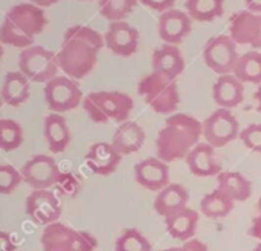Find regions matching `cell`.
Masks as SVG:
<instances>
[{
    "label": "cell",
    "instance_id": "obj_1",
    "mask_svg": "<svg viewBox=\"0 0 261 251\" xmlns=\"http://www.w3.org/2000/svg\"><path fill=\"white\" fill-rule=\"evenodd\" d=\"M106 46L104 35L98 30L75 24L64 32L63 43L60 47L58 66L72 79L86 78L98 62V55Z\"/></svg>",
    "mask_w": 261,
    "mask_h": 251
},
{
    "label": "cell",
    "instance_id": "obj_2",
    "mask_svg": "<svg viewBox=\"0 0 261 251\" xmlns=\"http://www.w3.org/2000/svg\"><path fill=\"white\" fill-rule=\"evenodd\" d=\"M203 136L202 122L184 113H176L167 117L164 128L156 139V154L165 163H173L191 152L199 145Z\"/></svg>",
    "mask_w": 261,
    "mask_h": 251
},
{
    "label": "cell",
    "instance_id": "obj_3",
    "mask_svg": "<svg viewBox=\"0 0 261 251\" xmlns=\"http://www.w3.org/2000/svg\"><path fill=\"white\" fill-rule=\"evenodd\" d=\"M44 11L34 3H18L8 9L0 27L3 44L28 49L34 46V37L41 34L47 24Z\"/></svg>",
    "mask_w": 261,
    "mask_h": 251
},
{
    "label": "cell",
    "instance_id": "obj_4",
    "mask_svg": "<svg viewBox=\"0 0 261 251\" xmlns=\"http://www.w3.org/2000/svg\"><path fill=\"white\" fill-rule=\"evenodd\" d=\"M133 99L122 91H92L83 101V108L95 123L109 120L127 122L133 111Z\"/></svg>",
    "mask_w": 261,
    "mask_h": 251
},
{
    "label": "cell",
    "instance_id": "obj_5",
    "mask_svg": "<svg viewBox=\"0 0 261 251\" xmlns=\"http://www.w3.org/2000/svg\"><path fill=\"white\" fill-rule=\"evenodd\" d=\"M138 93L158 114L171 116L180 104V95L176 81L154 72L139 81Z\"/></svg>",
    "mask_w": 261,
    "mask_h": 251
},
{
    "label": "cell",
    "instance_id": "obj_6",
    "mask_svg": "<svg viewBox=\"0 0 261 251\" xmlns=\"http://www.w3.org/2000/svg\"><path fill=\"white\" fill-rule=\"evenodd\" d=\"M43 251H95L98 239L89 232L75 230L63 223L46 226L40 238Z\"/></svg>",
    "mask_w": 261,
    "mask_h": 251
},
{
    "label": "cell",
    "instance_id": "obj_7",
    "mask_svg": "<svg viewBox=\"0 0 261 251\" xmlns=\"http://www.w3.org/2000/svg\"><path fill=\"white\" fill-rule=\"evenodd\" d=\"M18 69L31 82H49L60 69L58 56L43 46L34 44L18 55Z\"/></svg>",
    "mask_w": 261,
    "mask_h": 251
},
{
    "label": "cell",
    "instance_id": "obj_8",
    "mask_svg": "<svg viewBox=\"0 0 261 251\" xmlns=\"http://www.w3.org/2000/svg\"><path fill=\"white\" fill-rule=\"evenodd\" d=\"M44 102L54 113H66L83 104L84 96L78 82L69 76H55L44 84Z\"/></svg>",
    "mask_w": 261,
    "mask_h": 251
},
{
    "label": "cell",
    "instance_id": "obj_9",
    "mask_svg": "<svg viewBox=\"0 0 261 251\" xmlns=\"http://www.w3.org/2000/svg\"><path fill=\"white\" fill-rule=\"evenodd\" d=\"M239 58L237 43L231 35H216L203 46V61L219 76L234 73Z\"/></svg>",
    "mask_w": 261,
    "mask_h": 251
},
{
    "label": "cell",
    "instance_id": "obj_10",
    "mask_svg": "<svg viewBox=\"0 0 261 251\" xmlns=\"http://www.w3.org/2000/svg\"><path fill=\"white\" fill-rule=\"evenodd\" d=\"M203 137L214 148H223L240 137V125L231 110L217 108L203 122Z\"/></svg>",
    "mask_w": 261,
    "mask_h": 251
},
{
    "label": "cell",
    "instance_id": "obj_11",
    "mask_svg": "<svg viewBox=\"0 0 261 251\" xmlns=\"http://www.w3.org/2000/svg\"><path fill=\"white\" fill-rule=\"evenodd\" d=\"M23 181L34 191H47L55 186L61 177L60 168L54 157L46 154H37L31 157L20 169Z\"/></svg>",
    "mask_w": 261,
    "mask_h": 251
},
{
    "label": "cell",
    "instance_id": "obj_12",
    "mask_svg": "<svg viewBox=\"0 0 261 251\" xmlns=\"http://www.w3.org/2000/svg\"><path fill=\"white\" fill-rule=\"evenodd\" d=\"M24 209L35 224L44 227L58 223L63 210L60 200L50 191H32L24 201Z\"/></svg>",
    "mask_w": 261,
    "mask_h": 251
},
{
    "label": "cell",
    "instance_id": "obj_13",
    "mask_svg": "<svg viewBox=\"0 0 261 251\" xmlns=\"http://www.w3.org/2000/svg\"><path fill=\"white\" fill-rule=\"evenodd\" d=\"M229 35L237 44L261 49V14L237 11L229 18Z\"/></svg>",
    "mask_w": 261,
    "mask_h": 251
},
{
    "label": "cell",
    "instance_id": "obj_14",
    "mask_svg": "<svg viewBox=\"0 0 261 251\" xmlns=\"http://www.w3.org/2000/svg\"><path fill=\"white\" fill-rule=\"evenodd\" d=\"M104 43L118 56H132L138 52L139 30L127 21H113L104 34Z\"/></svg>",
    "mask_w": 261,
    "mask_h": 251
},
{
    "label": "cell",
    "instance_id": "obj_15",
    "mask_svg": "<svg viewBox=\"0 0 261 251\" xmlns=\"http://www.w3.org/2000/svg\"><path fill=\"white\" fill-rule=\"evenodd\" d=\"M193 29V18L180 9H170L161 14L158 21V34L165 44H180Z\"/></svg>",
    "mask_w": 261,
    "mask_h": 251
},
{
    "label": "cell",
    "instance_id": "obj_16",
    "mask_svg": "<svg viewBox=\"0 0 261 251\" xmlns=\"http://www.w3.org/2000/svg\"><path fill=\"white\" fill-rule=\"evenodd\" d=\"M135 180L138 184L151 192H161L170 184L168 163L159 157H150L135 166Z\"/></svg>",
    "mask_w": 261,
    "mask_h": 251
},
{
    "label": "cell",
    "instance_id": "obj_17",
    "mask_svg": "<svg viewBox=\"0 0 261 251\" xmlns=\"http://www.w3.org/2000/svg\"><path fill=\"white\" fill-rule=\"evenodd\" d=\"M121 159L122 155L115 149L112 143L96 142L89 148L86 154V165L96 175H110L118 169Z\"/></svg>",
    "mask_w": 261,
    "mask_h": 251
},
{
    "label": "cell",
    "instance_id": "obj_18",
    "mask_svg": "<svg viewBox=\"0 0 261 251\" xmlns=\"http://www.w3.org/2000/svg\"><path fill=\"white\" fill-rule=\"evenodd\" d=\"M153 72L168 79H176L185 70V59L182 52L174 44H164L158 47L151 55Z\"/></svg>",
    "mask_w": 261,
    "mask_h": 251
},
{
    "label": "cell",
    "instance_id": "obj_19",
    "mask_svg": "<svg viewBox=\"0 0 261 251\" xmlns=\"http://www.w3.org/2000/svg\"><path fill=\"white\" fill-rule=\"evenodd\" d=\"M213 98L219 108L232 110L245 99V85L236 75H222L213 85Z\"/></svg>",
    "mask_w": 261,
    "mask_h": 251
},
{
    "label": "cell",
    "instance_id": "obj_20",
    "mask_svg": "<svg viewBox=\"0 0 261 251\" xmlns=\"http://www.w3.org/2000/svg\"><path fill=\"white\" fill-rule=\"evenodd\" d=\"M190 171L196 177H216L222 174V165L216 160L214 146L199 143L185 159Z\"/></svg>",
    "mask_w": 261,
    "mask_h": 251
},
{
    "label": "cell",
    "instance_id": "obj_21",
    "mask_svg": "<svg viewBox=\"0 0 261 251\" xmlns=\"http://www.w3.org/2000/svg\"><path fill=\"white\" fill-rule=\"evenodd\" d=\"M190 194L187 187L177 183H170L167 187H164L161 192H158L154 198V210L158 215L168 218L184 209L188 207Z\"/></svg>",
    "mask_w": 261,
    "mask_h": 251
},
{
    "label": "cell",
    "instance_id": "obj_22",
    "mask_svg": "<svg viewBox=\"0 0 261 251\" xmlns=\"http://www.w3.org/2000/svg\"><path fill=\"white\" fill-rule=\"evenodd\" d=\"M43 134L52 154H61L70 143V131L67 122L58 113H50L44 117Z\"/></svg>",
    "mask_w": 261,
    "mask_h": 251
},
{
    "label": "cell",
    "instance_id": "obj_23",
    "mask_svg": "<svg viewBox=\"0 0 261 251\" xmlns=\"http://www.w3.org/2000/svg\"><path fill=\"white\" fill-rule=\"evenodd\" d=\"M145 142V131L141 128L139 123L127 120L122 122L112 139V145L121 155H130L142 148Z\"/></svg>",
    "mask_w": 261,
    "mask_h": 251
},
{
    "label": "cell",
    "instance_id": "obj_24",
    "mask_svg": "<svg viewBox=\"0 0 261 251\" xmlns=\"http://www.w3.org/2000/svg\"><path fill=\"white\" fill-rule=\"evenodd\" d=\"M199 224V213L193 209H184L168 218H165V227L173 239L190 241L194 239Z\"/></svg>",
    "mask_w": 261,
    "mask_h": 251
},
{
    "label": "cell",
    "instance_id": "obj_25",
    "mask_svg": "<svg viewBox=\"0 0 261 251\" xmlns=\"http://www.w3.org/2000/svg\"><path fill=\"white\" fill-rule=\"evenodd\" d=\"M31 96V81L18 70L8 72L2 85L3 102L11 107H20Z\"/></svg>",
    "mask_w": 261,
    "mask_h": 251
},
{
    "label": "cell",
    "instance_id": "obj_26",
    "mask_svg": "<svg viewBox=\"0 0 261 251\" xmlns=\"http://www.w3.org/2000/svg\"><path fill=\"white\" fill-rule=\"evenodd\" d=\"M217 184H219L217 189L226 194L234 203L246 201L252 194L251 181L243 174L236 171H226L217 175Z\"/></svg>",
    "mask_w": 261,
    "mask_h": 251
},
{
    "label": "cell",
    "instance_id": "obj_27",
    "mask_svg": "<svg viewBox=\"0 0 261 251\" xmlns=\"http://www.w3.org/2000/svg\"><path fill=\"white\" fill-rule=\"evenodd\" d=\"M232 209H234V201L219 189L205 195L200 201V212L210 219L225 218L232 212Z\"/></svg>",
    "mask_w": 261,
    "mask_h": 251
},
{
    "label": "cell",
    "instance_id": "obj_28",
    "mask_svg": "<svg viewBox=\"0 0 261 251\" xmlns=\"http://www.w3.org/2000/svg\"><path fill=\"white\" fill-rule=\"evenodd\" d=\"M185 8L188 15L196 21H213L223 15L225 2L223 0H187Z\"/></svg>",
    "mask_w": 261,
    "mask_h": 251
},
{
    "label": "cell",
    "instance_id": "obj_29",
    "mask_svg": "<svg viewBox=\"0 0 261 251\" xmlns=\"http://www.w3.org/2000/svg\"><path fill=\"white\" fill-rule=\"evenodd\" d=\"M236 78L243 84H261V53L257 50L246 52L239 58V62L234 69Z\"/></svg>",
    "mask_w": 261,
    "mask_h": 251
},
{
    "label": "cell",
    "instance_id": "obj_30",
    "mask_svg": "<svg viewBox=\"0 0 261 251\" xmlns=\"http://www.w3.org/2000/svg\"><path fill=\"white\" fill-rule=\"evenodd\" d=\"M139 0H99V14L109 21H124Z\"/></svg>",
    "mask_w": 261,
    "mask_h": 251
},
{
    "label": "cell",
    "instance_id": "obj_31",
    "mask_svg": "<svg viewBox=\"0 0 261 251\" xmlns=\"http://www.w3.org/2000/svg\"><path fill=\"white\" fill-rule=\"evenodd\" d=\"M24 140L23 128L18 122L12 119L0 120V148L5 152L17 149Z\"/></svg>",
    "mask_w": 261,
    "mask_h": 251
},
{
    "label": "cell",
    "instance_id": "obj_32",
    "mask_svg": "<svg viewBox=\"0 0 261 251\" xmlns=\"http://www.w3.org/2000/svg\"><path fill=\"white\" fill-rule=\"evenodd\" d=\"M115 251H153V247L147 236H144L138 229H125L116 239Z\"/></svg>",
    "mask_w": 261,
    "mask_h": 251
},
{
    "label": "cell",
    "instance_id": "obj_33",
    "mask_svg": "<svg viewBox=\"0 0 261 251\" xmlns=\"http://www.w3.org/2000/svg\"><path fill=\"white\" fill-rule=\"evenodd\" d=\"M21 181H23V175L14 166L8 163L0 166V192L2 194L5 195L12 194L20 186Z\"/></svg>",
    "mask_w": 261,
    "mask_h": 251
},
{
    "label": "cell",
    "instance_id": "obj_34",
    "mask_svg": "<svg viewBox=\"0 0 261 251\" xmlns=\"http://www.w3.org/2000/svg\"><path fill=\"white\" fill-rule=\"evenodd\" d=\"M239 139L248 149L261 154V123H252L242 130Z\"/></svg>",
    "mask_w": 261,
    "mask_h": 251
},
{
    "label": "cell",
    "instance_id": "obj_35",
    "mask_svg": "<svg viewBox=\"0 0 261 251\" xmlns=\"http://www.w3.org/2000/svg\"><path fill=\"white\" fill-rule=\"evenodd\" d=\"M57 184H60V189H61L60 192H63L66 195H73L80 189V184L76 183L75 177L73 175H67V174H61V177H60Z\"/></svg>",
    "mask_w": 261,
    "mask_h": 251
},
{
    "label": "cell",
    "instance_id": "obj_36",
    "mask_svg": "<svg viewBox=\"0 0 261 251\" xmlns=\"http://www.w3.org/2000/svg\"><path fill=\"white\" fill-rule=\"evenodd\" d=\"M144 6L153 9V11H158V12H167L170 9H173L176 0H139Z\"/></svg>",
    "mask_w": 261,
    "mask_h": 251
},
{
    "label": "cell",
    "instance_id": "obj_37",
    "mask_svg": "<svg viewBox=\"0 0 261 251\" xmlns=\"http://www.w3.org/2000/svg\"><path fill=\"white\" fill-rule=\"evenodd\" d=\"M248 233H249V236L261 241V198L258 204H257V216L252 219V224H251Z\"/></svg>",
    "mask_w": 261,
    "mask_h": 251
},
{
    "label": "cell",
    "instance_id": "obj_38",
    "mask_svg": "<svg viewBox=\"0 0 261 251\" xmlns=\"http://www.w3.org/2000/svg\"><path fill=\"white\" fill-rule=\"evenodd\" d=\"M17 245L14 244L11 235L8 232H2L0 233V251H15Z\"/></svg>",
    "mask_w": 261,
    "mask_h": 251
},
{
    "label": "cell",
    "instance_id": "obj_39",
    "mask_svg": "<svg viewBox=\"0 0 261 251\" xmlns=\"http://www.w3.org/2000/svg\"><path fill=\"white\" fill-rule=\"evenodd\" d=\"M184 250L185 251H210L208 245L199 239H190L187 242H184Z\"/></svg>",
    "mask_w": 261,
    "mask_h": 251
},
{
    "label": "cell",
    "instance_id": "obj_40",
    "mask_svg": "<svg viewBox=\"0 0 261 251\" xmlns=\"http://www.w3.org/2000/svg\"><path fill=\"white\" fill-rule=\"evenodd\" d=\"M245 5H246L248 11L261 14V0H245Z\"/></svg>",
    "mask_w": 261,
    "mask_h": 251
},
{
    "label": "cell",
    "instance_id": "obj_41",
    "mask_svg": "<svg viewBox=\"0 0 261 251\" xmlns=\"http://www.w3.org/2000/svg\"><path fill=\"white\" fill-rule=\"evenodd\" d=\"M58 2H61V0H31V3H34L40 8H47V6H52Z\"/></svg>",
    "mask_w": 261,
    "mask_h": 251
},
{
    "label": "cell",
    "instance_id": "obj_42",
    "mask_svg": "<svg viewBox=\"0 0 261 251\" xmlns=\"http://www.w3.org/2000/svg\"><path fill=\"white\" fill-rule=\"evenodd\" d=\"M255 99H257V102H258V111L261 113V84L258 85V88H257V93H255Z\"/></svg>",
    "mask_w": 261,
    "mask_h": 251
},
{
    "label": "cell",
    "instance_id": "obj_43",
    "mask_svg": "<svg viewBox=\"0 0 261 251\" xmlns=\"http://www.w3.org/2000/svg\"><path fill=\"white\" fill-rule=\"evenodd\" d=\"M161 251H185V250H184V247H171V248H165V250H161Z\"/></svg>",
    "mask_w": 261,
    "mask_h": 251
},
{
    "label": "cell",
    "instance_id": "obj_44",
    "mask_svg": "<svg viewBox=\"0 0 261 251\" xmlns=\"http://www.w3.org/2000/svg\"><path fill=\"white\" fill-rule=\"evenodd\" d=\"M252 251H261V242L260 244H258V245H257V247H255V248H254V250Z\"/></svg>",
    "mask_w": 261,
    "mask_h": 251
},
{
    "label": "cell",
    "instance_id": "obj_45",
    "mask_svg": "<svg viewBox=\"0 0 261 251\" xmlns=\"http://www.w3.org/2000/svg\"><path fill=\"white\" fill-rule=\"evenodd\" d=\"M81 2H92V0H81Z\"/></svg>",
    "mask_w": 261,
    "mask_h": 251
}]
</instances>
